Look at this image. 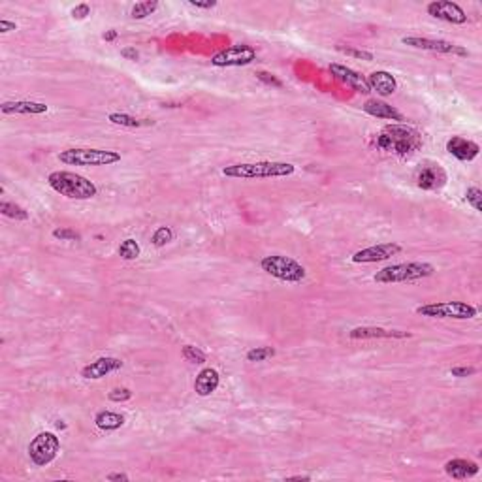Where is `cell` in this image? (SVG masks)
<instances>
[{
	"mask_svg": "<svg viewBox=\"0 0 482 482\" xmlns=\"http://www.w3.org/2000/svg\"><path fill=\"white\" fill-rule=\"evenodd\" d=\"M373 143L379 151H384V153H392L395 157H411L424 145V140L416 128L402 125V123H392L379 130Z\"/></svg>",
	"mask_w": 482,
	"mask_h": 482,
	"instance_id": "obj_1",
	"label": "cell"
},
{
	"mask_svg": "<svg viewBox=\"0 0 482 482\" xmlns=\"http://www.w3.org/2000/svg\"><path fill=\"white\" fill-rule=\"evenodd\" d=\"M294 172V164L274 161L243 162V164H230L222 168V175L232 179H277V177H290Z\"/></svg>",
	"mask_w": 482,
	"mask_h": 482,
	"instance_id": "obj_2",
	"label": "cell"
},
{
	"mask_svg": "<svg viewBox=\"0 0 482 482\" xmlns=\"http://www.w3.org/2000/svg\"><path fill=\"white\" fill-rule=\"evenodd\" d=\"M47 183L55 193L72 200H91L98 195V188L93 181L74 172H51L47 175Z\"/></svg>",
	"mask_w": 482,
	"mask_h": 482,
	"instance_id": "obj_3",
	"label": "cell"
},
{
	"mask_svg": "<svg viewBox=\"0 0 482 482\" xmlns=\"http://www.w3.org/2000/svg\"><path fill=\"white\" fill-rule=\"evenodd\" d=\"M434 274H436V268L428 262H402V264H390L386 268L379 269L373 279L381 285H394V283H413L428 279Z\"/></svg>",
	"mask_w": 482,
	"mask_h": 482,
	"instance_id": "obj_4",
	"label": "cell"
},
{
	"mask_svg": "<svg viewBox=\"0 0 482 482\" xmlns=\"http://www.w3.org/2000/svg\"><path fill=\"white\" fill-rule=\"evenodd\" d=\"M59 161L68 166H111L120 162V153L111 149H66L59 154Z\"/></svg>",
	"mask_w": 482,
	"mask_h": 482,
	"instance_id": "obj_5",
	"label": "cell"
},
{
	"mask_svg": "<svg viewBox=\"0 0 482 482\" xmlns=\"http://www.w3.org/2000/svg\"><path fill=\"white\" fill-rule=\"evenodd\" d=\"M260 268L268 275L285 283H301L307 275V269L303 268L300 262L283 255L264 256L260 262Z\"/></svg>",
	"mask_w": 482,
	"mask_h": 482,
	"instance_id": "obj_6",
	"label": "cell"
},
{
	"mask_svg": "<svg viewBox=\"0 0 482 482\" xmlns=\"http://www.w3.org/2000/svg\"><path fill=\"white\" fill-rule=\"evenodd\" d=\"M416 313L428 319H456V321H469L479 315V309L467 301H439V303H426L416 307Z\"/></svg>",
	"mask_w": 482,
	"mask_h": 482,
	"instance_id": "obj_7",
	"label": "cell"
},
{
	"mask_svg": "<svg viewBox=\"0 0 482 482\" xmlns=\"http://www.w3.org/2000/svg\"><path fill=\"white\" fill-rule=\"evenodd\" d=\"M60 450L59 437L51 434V431H42L34 437L30 445H28V458L34 465L38 467H46L53 462Z\"/></svg>",
	"mask_w": 482,
	"mask_h": 482,
	"instance_id": "obj_8",
	"label": "cell"
},
{
	"mask_svg": "<svg viewBox=\"0 0 482 482\" xmlns=\"http://www.w3.org/2000/svg\"><path fill=\"white\" fill-rule=\"evenodd\" d=\"M256 60L255 47L247 44H238V46L226 47L219 53L211 57V64L219 68H234V66H247Z\"/></svg>",
	"mask_w": 482,
	"mask_h": 482,
	"instance_id": "obj_9",
	"label": "cell"
},
{
	"mask_svg": "<svg viewBox=\"0 0 482 482\" xmlns=\"http://www.w3.org/2000/svg\"><path fill=\"white\" fill-rule=\"evenodd\" d=\"M405 46L415 47V49H424V51H434V53L443 55H458V57H467L469 51L465 47L456 46L452 42L436 40V38H422V36H405L402 38Z\"/></svg>",
	"mask_w": 482,
	"mask_h": 482,
	"instance_id": "obj_10",
	"label": "cell"
},
{
	"mask_svg": "<svg viewBox=\"0 0 482 482\" xmlns=\"http://www.w3.org/2000/svg\"><path fill=\"white\" fill-rule=\"evenodd\" d=\"M415 181L416 187L431 193V190H441L447 185L449 175L445 172V168L439 166L437 162H426L416 170Z\"/></svg>",
	"mask_w": 482,
	"mask_h": 482,
	"instance_id": "obj_11",
	"label": "cell"
},
{
	"mask_svg": "<svg viewBox=\"0 0 482 482\" xmlns=\"http://www.w3.org/2000/svg\"><path fill=\"white\" fill-rule=\"evenodd\" d=\"M428 14L439 21H447L452 25H465L467 23V14L463 12L462 6L449 0H434L428 4Z\"/></svg>",
	"mask_w": 482,
	"mask_h": 482,
	"instance_id": "obj_12",
	"label": "cell"
},
{
	"mask_svg": "<svg viewBox=\"0 0 482 482\" xmlns=\"http://www.w3.org/2000/svg\"><path fill=\"white\" fill-rule=\"evenodd\" d=\"M402 251V245L400 243H379V245H371V247H366L358 251L352 255V262L356 264H373V262H382L389 260L394 255H398Z\"/></svg>",
	"mask_w": 482,
	"mask_h": 482,
	"instance_id": "obj_13",
	"label": "cell"
},
{
	"mask_svg": "<svg viewBox=\"0 0 482 482\" xmlns=\"http://www.w3.org/2000/svg\"><path fill=\"white\" fill-rule=\"evenodd\" d=\"M328 70H330V74L334 75L335 80L341 81L343 85H347V87L355 89L356 93H362V94L371 93V89H369V85H368V80H366V78H364L360 72L352 70V68H348V66H345V64H337V62H334V64H330Z\"/></svg>",
	"mask_w": 482,
	"mask_h": 482,
	"instance_id": "obj_14",
	"label": "cell"
},
{
	"mask_svg": "<svg viewBox=\"0 0 482 482\" xmlns=\"http://www.w3.org/2000/svg\"><path fill=\"white\" fill-rule=\"evenodd\" d=\"M120 368H123V360L114 358V356H102V358L91 362L81 369V377L87 379V381H98V379H104L109 373L119 371Z\"/></svg>",
	"mask_w": 482,
	"mask_h": 482,
	"instance_id": "obj_15",
	"label": "cell"
},
{
	"mask_svg": "<svg viewBox=\"0 0 482 482\" xmlns=\"http://www.w3.org/2000/svg\"><path fill=\"white\" fill-rule=\"evenodd\" d=\"M350 339H409L413 337L411 332L402 330H384L377 326H358L348 332Z\"/></svg>",
	"mask_w": 482,
	"mask_h": 482,
	"instance_id": "obj_16",
	"label": "cell"
},
{
	"mask_svg": "<svg viewBox=\"0 0 482 482\" xmlns=\"http://www.w3.org/2000/svg\"><path fill=\"white\" fill-rule=\"evenodd\" d=\"M447 151H449V154H452L454 159H458V161L471 162L473 159L479 157L481 148H479L476 141L462 138V136H452V138L447 141Z\"/></svg>",
	"mask_w": 482,
	"mask_h": 482,
	"instance_id": "obj_17",
	"label": "cell"
},
{
	"mask_svg": "<svg viewBox=\"0 0 482 482\" xmlns=\"http://www.w3.org/2000/svg\"><path fill=\"white\" fill-rule=\"evenodd\" d=\"M368 80V85L371 91H375L377 94L381 96H390L398 91V81L390 72L386 70H377V72H371V74L366 78Z\"/></svg>",
	"mask_w": 482,
	"mask_h": 482,
	"instance_id": "obj_18",
	"label": "cell"
},
{
	"mask_svg": "<svg viewBox=\"0 0 482 482\" xmlns=\"http://www.w3.org/2000/svg\"><path fill=\"white\" fill-rule=\"evenodd\" d=\"M479 469H481L479 463H475L473 460H465V458H454V460H449L445 463V473L456 481H465V479L475 476Z\"/></svg>",
	"mask_w": 482,
	"mask_h": 482,
	"instance_id": "obj_19",
	"label": "cell"
},
{
	"mask_svg": "<svg viewBox=\"0 0 482 482\" xmlns=\"http://www.w3.org/2000/svg\"><path fill=\"white\" fill-rule=\"evenodd\" d=\"M364 111L371 117H377V119H386V120H395V123H402L405 120L402 111H398L394 106H390L384 100H377V98H369L366 104H364Z\"/></svg>",
	"mask_w": 482,
	"mask_h": 482,
	"instance_id": "obj_20",
	"label": "cell"
},
{
	"mask_svg": "<svg viewBox=\"0 0 482 482\" xmlns=\"http://www.w3.org/2000/svg\"><path fill=\"white\" fill-rule=\"evenodd\" d=\"M2 115H42L47 111V106L44 102L34 100H17V102H4L0 106Z\"/></svg>",
	"mask_w": 482,
	"mask_h": 482,
	"instance_id": "obj_21",
	"label": "cell"
},
{
	"mask_svg": "<svg viewBox=\"0 0 482 482\" xmlns=\"http://www.w3.org/2000/svg\"><path fill=\"white\" fill-rule=\"evenodd\" d=\"M219 384H221L219 371L213 368H204L200 373L196 375L195 392L200 395V398H208V395H211L215 390L219 389Z\"/></svg>",
	"mask_w": 482,
	"mask_h": 482,
	"instance_id": "obj_22",
	"label": "cell"
},
{
	"mask_svg": "<svg viewBox=\"0 0 482 482\" xmlns=\"http://www.w3.org/2000/svg\"><path fill=\"white\" fill-rule=\"evenodd\" d=\"M94 424L102 431H115L120 426H125V416L120 413H115V411H100L94 416Z\"/></svg>",
	"mask_w": 482,
	"mask_h": 482,
	"instance_id": "obj_23",
	"label": "cell"
},
{
	"mask_svg": "<svg viewBox=\"0 0 482 482\" xmlns=\"http://www.w3.org/2000/svg\"><path fill=\"white\" fill-rule=\"evenodd\" d=\"M107 119L111 120L114 125H119V127H127V128H140L145 127V125H153V120H140L132 117V115L127 114H109Z\"/></svg>",
	"mask_w": 482,
	"mask_h": 482,
	"instance_id": "obj_24",
	"label": "cell"
},
{
	"mask_svg": "<svg viewBox=\"0 0 482 482\" xmlns=\"http://www.w3.org/2000/svg\"><path fill=\"white\" fill-rule=\"evenodd\" d=\"M0 213L8 217V219H14V221H28V211L25 208H21L17 204H12V202H0Z\"/></svg>",
	"mask_w": 482,
	"mask_h": 482,
	"instance_id": "obj_25",
	"label": "cell"
},
{
	"mask_svg": "<svg viewBox=\"0 0 482 482\" xmlns=\"http://www.w3.org/2000/svg\"><path fill=\"white\" fill-rule=\"evenodd\" d=\"M159 10V2L157 0H145V2H136L132 10H130V17L132 19H145L148 15L154 14Z\"/></svg>",
	"mask_w": 482,
	"mask_h": 482,
	"instance_id": "obj_26",
	"label": "cell"
},
{
	"mask_svg": "<svg viewBox=\"0 0 482 482\" xmlns=\"http://www.w3.org/2000/svg\"><path fill=\"white\" fill-rule=\"evenodd\" d=\"M141 255L140 243L132 238H128L119 245V256L123 260H136Z\"/></svg>",
	"mask_w": 482,
	"mask_h": 482,
	"instance_id": "obj_27",
	"label": "cell"
},
{
	"mask_svg": "<svg viewBox=\"0 0 482 482\" xmlns=\"http://www.w3.org/2000/svg\"><path fill=\"white\" fill-rule=\"evenodd\" d=\"M181 355H183V358H185L187 362H190V364H198V366H204V364L208 362L206 352L200 350L198 347H195V345H185L183 350H181Z\"/></svg>",
	"mask_w": 482,
	"mask_h": 482,
	"instance_id": "obj_28",
	"label": "cell"
},
{
	"mask_svg": "<svg viewBox=\"0 0 482 482\" xmlns=\"http://www.w3.org/2000/svg\"><path fill=\"white\" fill-rule=\"evenodd\" d=\"M175 238L174 230L170 226H161L154 230V234L151 235V243H153L154 247H164V245H168V243H172Z\"/></svg>",
	"mask_w": 482,
	"mask_h": 482,
	"instance_id": "obj_29",
	"label": "cell"
},
{
	"mask_svg": "<svg viewBox=\"0 0 482 482\" xmlns=\"http://www.w3.org/2000/svg\"><path fill=\"white\" fill-rule=\"evenodd\" d=\"M277 355L274 347H255L247 352V362H266Z\"/></svg>",
	"mask_w": 482,
	"mask_h": 482,
	"instance_id": "obj_30",
	"label": "cell"
},
{
	"mask_svg": "<svg viewBox=\"0 0 482 482\" xmlns=\"http://www.w3.org/2000/svg\"><path fill=\"white\" fill-rule=\"evenodd\" d=\"M465 200L475 211H482V190L479 187H469L465 190Z\"/></svg>",
	"mask_w": 482,
	"mask_h": 482,
	"instance_id": "obj_31",
	"label": "cell"
},
{
	"mask_svg": "<svg viewBox=\"0 0 482 482\" xmlns=\"http://www.w3.org/2000/svg\"><path fill=\"white\" fill-rule=\"evenodd\" d=\"M337 51L348 55V57H355V59H362V60H373V53L371 51H366V49H356V47L350 46H337Z\"/></svg>",
	"mask_w": 482,
	"mask_h": 482,
	"instance_id": "obj_32",
	"label": "cell"
},
{
	"mask_svg": "<svg viewBox=\"0 0 482 482\" xmlns=\"http://www.w3.org/2000/svg\"><path fill=\"white\" fill-rule=\"evenodd\" d=\"M53 238L60 241H81V235L72 228H55Z\"/></svg>",
	"mask_w": 482,
	"mask_h": 482,
	"instance_id": "obj_33",
	"label": "cell"
},
{
	"mask_svg": "<svg viewBox=\"0 0 482 482\" xmlns=\"http://www.w3.org/2000/svg\"><path fill=\"white\" fill-rule=\"evenodd\" d=\"M130 398H132V390L130 389H114L109 394H107V400L114 403L128 402Z\"/></svg>",
	"mask_w": 482,
	"mask_h": 482,
	"instance_id": "obj_34",
	"label": "cell"
},
{
	"mask_svg": "<svg viewBox=\"0 0 482 482\" xmlns=\"http://www.w3.org/2000/svg\"><path fill=\"white\" fill-rule=\"evenodd\" d=\"M476 369L471 368V366H458V368L450 369V375L456 377V379H465V377L475 375Z\"/></svg>",
	"mask_w": 482,
	"mask_h": 482,
	"instance_id": "obj_35",
	"label": "cell"
},
{
	"mask_svg": "<svg viewBox=\"0 0 482 482\" xmlns=\"http://www.w3.org/2000/svg\"><path fill=\"white\" fill-rule=\"evenodd\" d=\"M256 78L262 81V83H266V85H271V87H277L281 89L283 87V81L277 80L274 74H269V72H256Z\"/></svg>",
	"mask_w": 482,
	"mask_h": 482,
	"instance_id": "obj_36",
	"label": "cell"
},
{
	"mask_svg": "<svg viewBox=\"0 0 482 482\" xmlns=\"http://www.w3.org/2000/svg\"><path fill=\"white\" fill-rule=\"evenodd\" d=\"M72 17L74 19H78V21H83V19H87L89 15H91V6L89 4H78L75 8H72Z\"/></svg>",
	"mask_w": 482,
	"mask_h": 482,
	"instance_id": "obj_37",
	"label": "cell"
},
{
	"mask_svg": "<svg viewBox=\"0 0 482 482\" xmlns=\"http://www.w3.org/2000/svg\"><path fill=\"white\" fill-rule=\"evenodd\" d=\"M188 4L193 8H198V10H211V8L217 6V0H188Z\"/></svg>",
	"mask_w": 482,
	"mask_h": 482,
	"instance_id": "obj_38",
	"label": "cell"
},
{
	"mask_svg": "<svg viewBox=\"0 0 482 482\" xmlns=\"http://www.w3.org/2000/svg\"><path fill=\"white\" fill-rule=\"evenodd\" d=\"M10 30H17V25H15L14 21L0 19V33L6 34V33H10Z\"/></svg>",
	"mask_w": 482,
	"mask_h": 482,
	"instance_id": "obj_39",
	"label": "cell"
},
{
	"mask_svg": "<svg viewBox=\"0 0 482 482\" xmlns=\"http://www.w3.org/2000/svg\"><path fill=\"white\" fill-rule=\"evenodd\" d=\"M120 55L125 57V59H128V60H138L140 59V53L136 51L134 47H125L123 51H120Z\"/></svg>",
	"mask_w": 482,
	"mask_h": 482,
	"instance_id": "obj_40",
	"label": "cell"
},
{
	"mask_svg": "<svg viewBox=\"0 0 482 482\" xmlns=\"http://www.w3.org/2000/svg\"><path fill=\"white\" fill-rule=\"evenodd\" d=\"M106 481H109V482H128L130 481V476L128 475H125V473H111V475H107L106 476Z\"/></svg>",
	"mask_w": 482,
	"mask_h": 482,
	"instance_id": "obj_41",
	"label": "cell"
},
{
	"mask_svg": "<svg viewBox=\"0 0 482 482\" xmlns=\"http://www.w3.org/2000/svg\"><path fill=\"white\" fill-rule=\"evenodd\" d=\"M117 36H119V33L115 30V28H109V30H106V33L102 34V38L106 42H114V40H117Z\"/></svg>",
	"mask_w": 482,
	"mask_h": 482,
	"instance_id": "obj_42",
	"label": "cell"
},
{
	"mask_svg": "<svg viewBox=\"0 0 482 482\" xmlns=\"http://www.w3.org/2000/svg\"><path fill=\"white\" fill-rule=\"evenodd\" d=\"M287 481H311V476H307V475H296V476H288Z\"/></svg>",
	"mask_w": 482,
	"mask_h": 482,
	"instance_id": "obj_43",
	"label": "cell"
}]
</instances>
